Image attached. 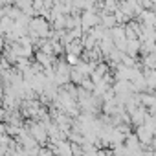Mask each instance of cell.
<instances>
[{
  "label": "cell",
  "instance_id": "1",
  "mask_svg": "<svg viewBox=\"0 0 156 156\" xmlns=\"http://www.w3.org/2000/svg\"><path fill=\"white\" fill-rule=\"evenodd\" d=\"M30 30L33 35H41V37H48V30H50V24L44 17H35L30 20Z\"/></svg>",
  "mask_w": 156,
  "mask_h": 156
},
{
  "label": "cell",
  "instance_id": "2",
  "mask_svg": "<svg viewBox=\"0 0 156 156\" xmlns=\"http://www.w3.org/2000/svg\"><path fill=\"white\" fill-rule=\"evenodd\" d=\"M141 143H151L152 140V132H149L145 127H138V136H136Z\"/></svg>",
  "mask_w": 156,
  "mask_h": 156
}]
</instances>
